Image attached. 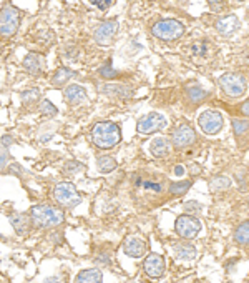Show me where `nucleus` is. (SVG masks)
Wrapping results in <instances>:
<instances>
[{"label": "nucleus", "mask_w": 249, "mask_h": 283, "mask_svg": "<svg viewBox=\"0 0 249 283\" xmlns=\"http://www.w3.org/2000/svg\"><path fill=\"white\" fill-rule=\"evenodd\" d=\"M63 97L70 105H76L87 98V90L81 87V85L73 84V85H68V87L63 90Z\"/></svg>", "instance_id": "obj_18"}, {"label": "nucleus", "mask_w": 249, "mask_h": 283, "mask_svg": "<svg viewBox=\"0 0 249 283\" xmlns=\"http://www.w3.org/2000/svg\"><path fill=\"white\" fill-rule=\"evenodd\" d=\"M166 127V118L163 117L161 113H148L143 118L138 120V132L143 133V135H148V133L163 130Z\"/></svg>", "instance_id": "obj_9"}, {"label": "nucleus", "mask_w": 249, "mask_h": 283, "mask_svg": "<svg viewBox=\"0 0 249 283\" xmlns=\"http://www.w3.org/2000/svg\"><path fill=\"white\" fill-rule=\"evenodd\" d=\"M44 283H66V278L63 275H54V277L45 278Z\"/></svg>", "instance_id": "obj_38"}, {"label": "nucleus", "mask_w": 249, "mask_h": 283, "mask_svg": "<svg viewBox=\"0 0 249 283\" xmlns=\"http://www.w3.org/2000/svg\"><path fill=\"white\" fill-rule=\"evenodd\" d=\"M219 87H221V90L228 97L238 98L246 94L248 82L246 79L239 74H224L219 77Z\"/></svg>", "instance_id": "obj_6"}, {"label": "nucleus", "mask_w": 249, "mask_h": 283, "mask_svg": "<svg viewBox=\"0 0 249 283\" xmlns=\"http://www.w3.org/2000/svg\"><path fill=\"white\" fill-rule=\"evenodd\" d=\"M241 112L249 117V100H246V102H244V103L241 105Z\"/></svg>", "instance_id": "obj_42"}, {"label": "nucleus", "mask_w": 249, "mask_h": 283, "mask_svg": "<svg viewBox=\"0 0 249 283\" xmlns=\"http://www.w3.org/2000/svg\"><path fill=\"white\" fill-rule=\"evenodd\" d=\"M151 33L160 40L173 42L185 33V25L180 20H175V18H166V20L156 22L151 27Z\"/></svg>", "instance_id": "obj_4"}, {"label": "nucleus", "mask_w": 249, "mask_h": 283, "mask_svg": "<svg viewBox=\"0 0 249 283\" xmlns=\"http://www.w3.org/2000/svg\"><path fill=\"white\" fill-rule=\"evenodd\" d=\"M173 248H175L176 258L181 262H191V260H194L196 255H198L196 247L191 245L189 242H178V243H175Z\"/></svg>", "instance_id": "obj_17"}, {"label": "nucleus", "mask_w": 249, "mask_h": 283, "mask_svg": "<svg viewBox=\"0 0 249 283\" xmlns=\"http://www.w3.org/2000/svg\"><path fill=\"white\" fill-rule=\"evenodd\" d=\"M20 25V12L17 7L13 5H5L0 8V35L2 37H12L15 35Z\"/></svg>", "instance_id": "obj_5"}, {"label": "nucleus", "mask_w": 249, "mask_h": 283, "mask_svg": "<svg viewBox=\"0 0 249 283\" xmlns=\"http://www.w3.org/2000/svg\"><path fill=\"white\" fill-rule=\"evenodd\" d=\"M12 143H13V138H12L10 135H3V137H2V145H3V147H10Z\"/></svg>", "instance_id": "obj_40"}, {"label": "nucleus", "mask_w": 249, "mask_h": 283, "mask_svg": "<svg viewBox=\"0 0 249 283\" xmlns=\"http://www.w3.org/2000/svg\"><path fill=\"white\" fill-rule=\"evenodd\" d=\"M117 30H118V22L117 20H107V22L100 23V25L95 28L93 38H95V42L100 45H108L110 42L113 40Z\"/></svg>", "instance_id": "obj_12"}, {"label": "nucleus", "mask_w": 249, "mask_h": 283, "mask_svg": "<svg viewBox=\"0 0 249 283\" xmlns=\"http://www.w3.org/2000/svg\"><path fill=\"white\" fill-rule=\"evenodd\" d=\"M28 215H30L33 227L40 228V230L59 228L60 225H63V222H65L63 210L59 207H54V205H45V203L33 205Z\"/></svg>", "instance_id": "obj_1"}, {"label": "nucleus", "mask_w": 249, "mask_h": 283, "mask_svg": "<svg viewBox=\"0 0 249 283\" xmlns=\"http://www.w3.org/2000/svg\"><path fill=\"white\" fill-rule=\"evenodd\" d=\"M209 187H211L214 191H223L231 187V180H229L228 177L219 175V177H214V179L209 182Z\"/></svg>", "instance_id": "obj_26"}, {"label": "nucleus", "mask_w": 249, "mask_h": 283, "mask_svg": "<svg viewBox=\"0 0 249 283\" xmlns=\"http://www.w3.org/2000/svg\"><path fill=\"white\" fill-rule=\"evenodd\" d=\"M54 200L59 203L60 208H75L81 203V195L76 187L70 182H59L54 187Z\"/></svg>", "instance_id": "obj_3"}, {"label": "nucleus", "mask_w": 249, "mask_h": 283, "mask_svg": "<svg viewBox=\"0 0 249 283\" xmlns=\"http://www.w3.org/2000/svg\"><path fill=\"white\" fill-rule=\"evenodd\" d=\"M90 138L95 147L108 150L122 142V130H120L118 123L115 122H98L90 132Z\"/></svg>", "instance_id": "obj_2"}, {"label": "nucleus", "mask_w": 249, "mask_h": 283, "mask_svg": "<svg viewBox=\"0 0 249 283\" xmlns=\"http://www.w3.org/2000/svg\"><path fill=\"white\" fill-rule=\"evenodd\" d=\"M150 150L156 158H163L168 155V152H170V142L166 140L165 137H156L151 140Z\"/></svg>", "instance_id": "obj_21"}, {"label": "nucleus", "mask_w": 249, "mask_h": 283, "mask_svg": "<svg viewBox=\"0 0 249 283\" xmlns=\"http://www.w3.org/2000/svg\"><path fill=\"white\" fill-rule=\"evenodd\" d=\"M198 123H199V128L204 133H208V135H216L223 128L224 120H223V115L216 112V110H206V112L199 115Z\"/></svg>", "instance_id": "obj_8"}, {"label": "nucleus", "mask_w": 249, "mask_h": 283, "mask_svg": "<svg viewBox=\"0 0 249 283\" xmlns=\"http://www.w3.org/2000/svg\"><path fill=\"white\" fill-rule=\"evenodd\" d=\"M233 130L236 135H243L249 130V122L248 120H239V118H233Z\"/></svg>", "instance_id": "obj_32"}, {"label": "nucleus", "mask_w": 249, "mask_h": 283, "mask_svg": "<svg viewBox=\"0 0 249 283\" xmlns=\"http://www.w3.org/2000/svg\"><path fill=\"white\" fill-rule=\"evenodd\" d=\"M143 189L145 190H153V191H156V193H161V190H163V187L160 182H143Z\"/></svg>", "instance_id": "obj_36"}, {"label": "nucleus", "mask_w": 249, "mask_h": 283, "mask_svg": "<svg viewBox=\"0 0 249 283\" xmlns=\"http://www.w3.org/2000/svg\"><path fill=\"white\" fill-rule=\"evenodd\" d=\"M248 207H249V201H248Z\"/></svg>", "instance_id": "obj_45"}, {"label": "nucleus", "mask_w": 249, "mask_h": 283, "mask_svg": "<svg viewBox=\"0 0 249 283\" xmlns=\"http://www.w3.org/2000/svg\"><path fill=\"white\" fill-rule=\"evenodd\" d=\"M189 189H191V182L189 180L173 182V184L170 185V193L175 195V196H180V195H185Z\"/></svg>", "instance_id": "obj_25"}, {"label": "nucleus", "mask_w": 249, "mask_h": 283, "mask_svg": "<svg viewBox=\"0 0 249 283\" xmlns=\"http://www.w3.org/2000/svg\"><path fill=\"white\" fill-rule=\"evenodd\" d=\"M226 283H233V282H226Z\"/></svg>", "instance_id": "obj_44"}, {"label": "nucleus", "mask_w": 249, "mask_h": 283, "mask_svg": "<svg viewBox=\"0 0 249 283\" xmlns=\"http://www.w3.org/2000/svg\"><path fill=\"white\" fill-rule=\"evenodd\" d=\"M183 210L188 215H196V213H201L203 212V205L199 203V201L196 200H188L183 203Z\"/></svg>", "instance_id": "obj_31"}, {"label": "nucleus", "mask_w": 249, "mask_h": 283, "mask_svg": "<svg viewBox=\"0 0 249 283\" xmlns=\"http://www.w3.org/2000/svg\"><path fill=\"white\" fill-rule=\"evenodd\" d=\"M148 250L146 240L141 237H136V235H131L124 240L123 243V253L131 258H140L145 255V252Z\"/></svg>", "instance_id": "obj_13"}, {"label": "nucleus", "mask_w": 249, "mask_h": 283, "mask_svg": "<svg viewBox=\"0 0 249 283\" xmlns=\"http://www.w3.org/2000/svg\"><path fill=\"white\" fill-rule=\"evenodd\" d=\"M165 270H166L165 258L158 255V253H150V255H146V258L143 260V272L146 273V277L161 278L165 275Z\"/></svg>", "instance_id": "obj_10"}, {"label": "nucleus", "mask_w": 249, "mask_h": 283, "mask_svg": "<svg viewBox=\"0 0 249 283\" xmlns=\"http://www.w3.org/2000/svg\"><path fill=\"white\" fill-rule=\"evenodd\" d=\"M95 262L100 263V265H110V262H112V258H110V255L107 252H100L97 258H95Z\"/></svg>", "instance_id": "obj_37"}, {"label": "nucleus", "mask_w": 249, "mask_h": 283, "mask_svg": "<svg viewBox=\"0 0 249 283\" xmlns=\"http://www.w3.org/2000/svg\"><path fill=\"white\" fill-rule=\"evenodd\" d=\"M208 49H209V45L206 44V42H199V44L193 45V54L194 55H206L208 54Z\"/></svg>", "instance_id": "obj_35"}, {"label": "nucleus", "mask_w": 249, "mask_h": 283, "mask_svg": "<svg viewBox=\"0 0 249 283\" xmlns=\"http://www.w3.org/2000/svg\"><path fill=\"white\" fill-rule=\"evenodd\" d=\"M8 222L12 223L15 233L20 235V237H25L30 232V225H32L30 215H25L22 212H10L8 213Z\"/></svg>", "instance_id": "obj_14"}, {"label": "nucleus", "mask_w": 249, "mask_h": 283, "mask_svg": "<svg viewBox=\"0 0 249 283\" xmlns=\"http://www.w3.org/2000/svg\"><path fill=\"white\" fill-rule=\"evenodd\" d=\"M97 167L102 174H112V172L117 169V160L110 155H102L97 158Z\"/></svg>", "instance_id": "obj_22"}, {"label": "nucleus", "mask_w": 249, "mask_h": 283, "mask_svg": "<svg viewBox=\"0 0 249 283\" xmlns=\"http://www.w3.org/2000/svg\"><path fill=\"white\" fill-rule=\"evenodd\" d=\"M102 92L110 95V97H118V98H130L133 95L131 87H126V85H105Z\"/></svg>", "instance_id": "obj_20"}, {"label": "nucleus", "mask_w": 249, "mask_h": 283, "mask_svg": "<svg viewBox=\"0 0 249 283\" xmlns=\"http://www.w3.org/2000/svg\"><path fill=\"white\" fill-rule=\"evenodd\" d=\"M38 98H40V90L32 87V89H27L25 92H22V102L23 105H32V103H37Z\"/></svg>", "instance_id": "obj_27"}, {"label": "nucleus", "mask_w": 249, "mask_h": 283, "mask_svg": "<svg viewBox=\"0 0 249 283\" xmlns=\"http://www.w3.org/2000/svg\"><path fill=\"white\" fill-rule=\"evenodd\" d=\"M183 174H185V167L183 165H176L175 167V175L176 177H183Z\"/></svg>", "instance_id": "obj_41"}, {"label": "nucleus", "mask_w": 249, "mask_h": 283, "mask_svg": "<svg viewBox=\"0 0 249 283\" xmlns=\"http://www.w3.org/2000/svg\"><path fill=\"white\" fill-rule=\"evenodd\" d=\"M175 232L180 235V238L183 240H193L196 235L201 232V222L199 218H196L194 215H181L176 218L175 223Z\"/></svg>", "instance_id": "obj_7"}, {"label": "nucleus", "mask_w": 249, "mask_h": 283, "mask_svg": "<svg viewBox=\"0 0 249 283\" xmlns=\"http://www.w3.org/2000/svg\"><path fill=\"white\" fill-rule=\"evenodd\" d=\"M62 170H63L65 175H76V174H81V172L85 170V165L80 164V162L71 160V162H66Z\"/></svg>", "instance_id": "obj_28"}, {"label": "nucleus", "mask_w": 249, "mask_h": 283, "mask_svg": "<svg viewBox=\"0 0 249 283\" xmlns=\"http://www.w3.org/2000/svg\"><path fill=\"white\" fill-rule=\"evenodd\" d=\"M98 74L100 77H103V79H115V77L118 75V72H115L113 70V67H112V60H108L107 64H105L102 69L98 70Z\"/></svg>", "instance_id": "obj_33"}, {"label": "nucleus", "mask_w": 249, "mask_h": 283, "mask_svg": "<svg viewBox=\"0 0 249 283\" xmlns=\"http://www.w3.org/2000/svg\"><path fill=\"white\" fill-rule=\"evenodd\" d=\"M196 140V132L191 128L188 123H183L178 128H175L173 135H171V142L176 148H186L189 145H193Z\"/></svg>", "instance_id": "obj_11"}, {"label": "nucleus", "mask_w": 249, "mask_h": 283, "mask_svg": "<svg viewBox=\"0 0 249 283\" xmlns=\"http://www.w3.org/2000/svg\"><path fill=\"white\" fill-rule=\"evenodd\" d=\"M7 162H8V155L3 150H0V172L7 167Z\"/></svg>", "instance_id": "obj_39"}, {"label": "nucleus", "mask_w": 249, "mask_h": 283, "mask_svg": "<svg viewBox=\"0 0 249 283\" xmlns=\"http://www.w3.org/2000/svg\"><path fill=\"white\" fill-rule=\"evenodd\" d=\"M103 282V275L98 268H88V270H83L76 275L73 283H102Z\"/></svg>", "instance_id": "obj_19"}, {"label": "nucleus", "mask_w": 249, "mask_h": 283, "mask_svg": "<svg viewBox=\"0 0 249 283\" xmlns=\"http://www.w3.org/2000/svg\"><path fill=\"white\" fill-rule=\"evenodd\" d=\"M234 240L239 245H249V220L238 225L236 232H234Z\"/></svg>", "instance_id": "obj_23"}, {"label": "nucleus", "mask_w": 249, "mask_h": 283, "mask_svg": "<svg viewBox=\"0 0 249 283\" xmlns=\"http://www.w3.org/2000/svg\"><path fill=\"white\" fill-rule=\"evenodd\" d=\"M23 69H25L32 77L40 75L42 70H44V57L40 54H35V52L27 54L25 59H23Z\"/></svg>", "instance_id": "obj_15"}, {"label": "nucleus", "mask_w": 249, "mask_h": 283, "mask_svg": "<svg viewBox=\"0 0 249 283\" xmlns=\"http://www.w3.org/2000/svg\"><path fill=\"white\" fill-rule=\"evenodd\" d=\"M90 3L95 7H98L100 10H107L115 3V0H90Z\"/></svg>", "instance_id": "obj_34"}, {"label": "nucleus", "mask_w": 249, "mask_h": 283, "mask_svg": "<svg viewBox=\"0 0 249 283\" xmlns=\"http://www.w3.org/2000/svg\"><path fill=\"white\" fill-rule=\"evenodd\" d=\"M238 2H244V0H238Z\"/></svg>", "instance_id": "obj_43"}, {"label": "nucleus", "mask_w": 249, "mask_h": 283, "mask_svg": "<svg viewBox=\"0 0 249 283\" xmlns=\"http://www.w3.org/2000/svg\"><path fill=\"white\" fill-rule=\"evenodd\" d=\"M38 110H40V113L44 115V117H54V115L59 113V110H57V107L50 100H42Z\"/></svg>", "instance_id": "obj_29"}, {"label": "nucleus", "mask_w": 249, "mask_h": 283, "mask_svg": "<svg viewBox=\"0 0 249 283\" xmlns=\"http://www.w3.org/2000/svg\"><path fill=\"white\" fill-rule=\"evenodd\" d=\"M239 28V18L236 15H226L216 22V30L224 37H231Z\"/></svg>", "instance_id": "obj_16"}, {"label": "nucleus", "mask_w": 249, "mask_h": 283, "mask_svg": "<svg viewBox=\"0 0 249 283\" xmlns=\"http://www.w3.org/2000/svg\"><path fill=\"white\" fill-rule=\"evenodd\" d=\"M188 97L191 102H201V100H204L208 97V92L203 90L201 87H189L188 89Z\"/></svg>", "instance_id": "obj_30"}, {"label": "nucleus", "mask_w": 249, "mask_h": 283, "mask_svg": "<svg viewBox=\"0 0 249 283\" xmlns=\"http://www.w3.org/2000/svg\"><path fill=\"white\" fill-rule=\"evenodd\" d=\"M73 75H75L73 70L66 69V67H62V69H59V70L55 72V75H54V79H52V82H54L55 85H63V84L68 82V80H70Z\"/></svg>", "instance_id": "obj_24"}]
</instances>
